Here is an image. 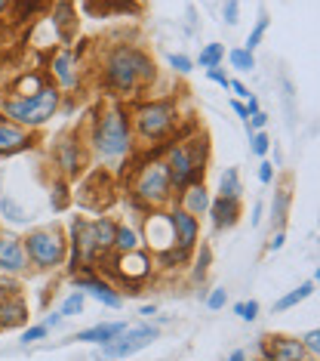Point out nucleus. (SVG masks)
Wrapping results in <instances>:
<instances>
[{
  "instance_id": "ddd939ff",
  "label": "nucleus",
  "mask_w": 320,
  "mask_h": 361,
  "mask_svg": "<svg viewBox=\"0 0 320 361\" xmlns=\"http://www.w3.org/2000/svg\"><path fill=\"white\" fill-rule=\"evenodd\" d=\"M74 287H80L87 297L98 300L102 306H108V309H120L123 306V297L114 290V284L102 281V278H96L93 272H77V275H74Z\"/></svg>"
},
{
  "instance_id": "2eb2a0df",
  "label": "nucleus",
  "mask_w": 320,
  "mask_h": 361,
  "mask_svg": "<svg viewBox=\"0 0 320 361\" xmlns=\"http://www.w3.org/2000/svg\"><path fill=\"white\" fill-rule=\"evenodd\" d=\"M145 241L154 253L167 250L172 244V226H169V216L163 210H151V216L145 219Z\"/></svg>"
},
{
  "instance_id": "aec40b11",
  "label": "nucleus",
  "mask_w": 320,
  "mask_h": 361,
  "mask_svg": "<svg viewBox=\"0 0 320 361\" xmlns=\"http://www.w3.org/2000/svg\"><path fill=\"white\" fill-rule=\"evenodd\" d=\"M53 25L56 31H59L62 44H71L74 31H77V13H74V4L71 0H59L53 10Z\"/></svg>"
},
{
  "instance_id": "c03bdc74",
  "label": "nucleus",
  "mask_w": 320,
  "mask_h": 361,
  "mask_svg": "<svg viewBox=\"0 0 320 361\" xmlns=\"http://www.w3.org/2000/svg\"><path fill=\"white\" fill-rule=\"evenodd\" d=\"M228 90H234L237 99H246V96H250V90H246L243 80H228Z\"/></svg>"
},
{
  "instance_id": "cd10ccee",
  "label": "nucleus",
  "mask_w": 320,
  "mask_h": 361,
  "mask_svg": "<svg viewBox=\"0 0 320 361\" xmlns=\"http://www.w3.org/2000/svg\"><path fill=\"white\" fill-rule=\"evenodd\" d=\"M228 62H231L234 71H252L256 68V56H252V50H246V47H237V50L228 53Z\"/></svg>"
},
{
  "instance_id": "423d86ee",
  "label": "nucleus",
  "mask_w": 320,
  "mask_h": 361,
  "mask_svg": "<svg viewBox=\"0 0 320 361\" xmlns=\"http://www.w3.org/2000/svg\"><path fill=\"white\" fill-rule=\"evenodd\" d=\"M22 247H25V257H28V266L34 272H53V269L65 266V259H68V235H65V228L59 223L37 226L22 238Z\"/></svg>"
},
{
  "instance_id": "8fccbe9b",
  "label": "nucleus",
  "mask_w": 320,
  "mask_h": 361,
  "mask_svg": "<svg viewBox=\"0 0 320 361\" xmlns=\"http://www.w3.org/2000/svg\"><path fill=\"white\" fill-rule=\"evenodd\" d=\"M228 358H231V361H243V358H250V352H246V349H234Z\"/></svg>"
},
{
  "instance_id": "a211bd4d",
  "label": "nucleus",
  "mask_w": 320,
  "mask_h": 361,
  "mask_svg": "<svg viewBox=\"0 0 320 361\" xmlns=\"http://www.w3.org/2000/svg\"><path fill=\"white\" fill-rule=\"evenodd\" d=\"M179 207L188 210L191 216H203L210 207V192H207V185L203 183H191V185H185L182 192H179Z\"/></svg>"
},
{
  "instance_id": "7ed1b4c3",
  "label": "nucleus",
  "mask_w": 320,
  "mask_h": 361,
  "mask_svg": "<svg viewBox=\"0 0 320 361\" xmlns=\"http://www.w3.org/2000/svg\"><path fill=\"white\" fill-rule=\"evenodd\" d=\"M207 164H210L207 133H194V136L182 139V142H172L167 149V158H163V167H167L169 183H172V192H182V188L191 185V183H203Z\"/></svg>"
},
{
  "instance_id": "9d476101",
  "label": "nucleus",
  "mask_w": 320,
  "mask_h": 361,
  "mask_svg": "<svg viewBox=\"0 0 320 361\" xmlns=\"http://www.w3.org/2000/svg\"><path fill=\"white\" fill-rule=\"evenodd\" d=\"M259 355L268 361H302V358H308V352L302 346L299 336L265 334V336H259Z\"/></svg>"
},
{
  "instance_id": "0eeeda50",
  "label": "nucleus",
  "mask_w": 320,
  "mask_h": 361,
  "mask_svg": "<svg viewBox=\"0 0 320 361\" xmlns=\"http://www.w3.org/2000/svg\"><path fill=\"white\" fill-rule=\"evenodd\" d=\"M172 183L163 167V161H148L136 170L133 183H129V204L139 210H163L172 204Z\"/></svg>"
},
{
  "instance_id": "6ab92c4d",
  "label": "nucleus",
  "mask_w": 320,
  "mask_h": 361,
  "mask_svg": "<svg viewBox=\"0 0 320 361\" xmlns=\"http://www.w3.org/2000/svg\"><path fill=\"white\" fill-rule=\"evenodd\" d=\"M123 327H127V322H102V324H93V327H87V331H77L71 336V340H77V343H93V346H102V343H108L114 340Z\"/></svg>"
},
{
  "instance_id": "e433bc0d",
  "label": "nucleus",
  "mask_w": 320,
  "mask_h": 361,
  "mask_svg": "<svg viewBox=\"0 0 320 361\" xmlns=\"http://www.w3.org/2000/svg\"><path fill=\"white\" fill-rule=\"evenodd\" d=\"M46 334H49L46 324H31V327H25V331H22V346H31V343L44 340Z\"/></svg>"
},
{
  "instance_id": "3c124183",
  "label": "nucleus",
  "mask_w": 320,
  "mask_h": 361,
  "mask_svg": "<svg viewBox=\"0 0 320 361\" xmlns=\"http://www.w3.org/2000/svg\"><path fill=\"white\" fill-rule=\"evenodd\" d=\"M142 315H145V318H151V315H158V306H142Z\"/></svg>"
},
{
  "instance_id": "c756f323",
  "label": "nucleus",
  "mask_w": 320,
  "mask_h": 361,
  "mask_svg": "<svg viewBox=\"0 0 320 361\" xmlns=\"http://www.w3.org/2000/svg\"><path fill=\"white\" fill-rule=\"evenodd\" d=\"M265 31H268V13H259V22L252 25V31L246 35V50H256V47L262 44V37H265Z\"/></svg>"
},
{
  "instance_id": "4c0bfd02",
  "label": "nucleus",
  "mask_w": 320,
  "mask_h": 361,
  "mask_svg": "<svg viewBox=\"0 0 320 361\" xmlns=\"http://www.w3.org/2000/svg\"><path fill=\"white\" fill-rule=\"evenodd\" d=\"M302 346H305L308 358H320V331H308L305 336H299Z\"/></svg>"
},
{
  "instance_id": "a19ab883",
  "label": "nucleus",
  "mask_w": 320,
  "mask_h": 361,
  "mask_svg": "<svg viewBox=\"0 0 320 361\" xmlns=\"http://www.w3.org/2000/svg\"><path fill=\"white\" fill-rule=\"evenodd\" d=\"M283 244H286V232H283V228H271V238L265 241V250L274 253V250H281Z\"/></svg>"
},
{
  "instance_id": "20e7f679",
  "label": "nucleus",
  "mask_w": 320,
  "mask_h": 361,
  "mask_svg": "<svg viewBox=\"0 0 320 361\" xmlns=\"http://www.w3.org/2000/svg\"><path fill=\"white\" fill-rule=\"evenodd\" d=\"M59 105H62L59 84H44L34 96H6V99H0V111L10 121H15L19 127L37 130V127H44L49 118H56Z\"/></svg>"
},
{
  "instance_id": "9b49d317",
  "label": "nucleus",
  "mask_w": 320,
  "mask_h": 361,
  "mask_svg": "<svg viewBox=\"0 0 320 361\" xmlns=\"http://www.w3.org/2000/svg\"><path fill=\"white\" fill-rule=\"evenodd\" d=\"M34 145V133L28 127H19L15 121H10L0 111V158H10V154L28 152Z\"/></svg>"
},
{
  "instance_id": "dca6fc26",
  "label": "nucleus",
  "mask_w": 320,
  "mask_h": 361,
  "mask_svg": "<svg viewBox=\"0 0 320 361\" xmlns=\"http://www.w3.org/2000/svg\"><path fill=\"white\" fill-rule=\"evenodd\" d=\"M28 324V302L22 293H6L0 297V331H15Z\"/></svg>"
},
{
  "instance_id": "1a4fd4ad",
  "label": "nucleus",
  "mask_w": 320,
  "mask_h": 361,
  "mask_svg": "<svg viewBox=\"0 0 320 361\" xmlns=\"http://www.w3.org/2000/svg\"><path fill=\"white\" fill-rule=\"evenodd\" d=\"M158 336H160V331L154 324H136V327L127 324L117 336H114V340L102 343V352H98V355H105V358H129V355H136L139 349L151 346Z\"/></svg>"
},
{
  "instance_id": "37998d69",
  "label": "nucleus",
  "mask_w": 320,
  "mask_h": 361,
  "mask_svg": "<svg viewBox=\"0 0 320 361\" xmlns=\"http://www.w3.org/2000/svg\"><path fill=\"white\" fill-rule=\"evenodd\" d=\"M259 183H262V185H271V183H274V164H271V161H262V164H259Z\"/></svg>"
},
{
  "instance_id": "b1692460",
  "label": "nucleus",
  "mask_w": 320,
  "mask_h": 361,
  "mask_svg": "<svg viewBox=\"0 0 320 361\" xmlns=\"http://www.w3.org/2000/svg\"><path fill=\"white\" fill-rule=\"evenodd\" d=\"M136 247H142V238H139L136 228H129L127 223H117V232H114V253H129V250H136Z\"/></svg>"
},
{
  "instance_id": "393cba45",
  "label": "nucleus",
  "mask_w": 320,
  "mask_h": 361,
  "mask_svg": "<svg viewBox=\"0 0 320 361\" xmlns=\"http://www.w3.org/2000/svg\"><path fill=\"white\" fill-rule=\"evenodd\" d=\"M0 216L10 219V223H15V226H25V223L31 219L28 210H25L22 204L13 198V195H4V198H0Z\"/></svg>"
},
{
  "instance_id": "6e6552de",
  "label": "nucleus",
  "mask_w": 320,
  "mask_h": 361,
  "mask_svg": "<svg viewBox=\"0 0 320 361\" xmlns=\"http://www.w3.org/2000/svg\"><path fill=\"white\" fill-rule=\"evenodd\" d=\"M49 158H53V164H56V170H59L62 179H68V183H77V179L89 170V164H93V152H89V142H87L84 133H77V130H68V133H62L53 142V149H49Z\"/></svg>"
},
{
  "instance_id": "49530a36",
  "label": "nucleus",
  "mask_w": 320,
  "mask_h": 361,
  "mask_svg": "<svg viewBox=\"0 0 320 361\" xmlns=\"http://www.w3.org/2000/svg\"><path fill=\"white\" fill-rule=\"evenodd\" d=\"M62 322H65V315H62V312H49V315H46V322H44V324H46V327H59Z\"/></svg>"
},
{
  "instance_id": "473e14b6",
  "label": "nucleus",
  "mask_w": 320,
  "mask_h": 361,
  "mask_svg": "<svg viewBox=\"0 0 320 361\" xmlns=\"http://www.w3.org/2000/svg\"><path fill=\"white\" fill-rule=\"evenodd\" d=\"M250 152L256 154V158H265V154L271 152V136L265 133V130H256V133H250Z\"/></svg>"
},
{
  "instance_id": "bb28decb",
  "label": "nucleus",
  "mask_w": 320,
  "mask_h": 361,
  "mask_svg": "<svg viewBox=\"0 0 320 361\" xmlns=\"http://www.w3.org/2000/svg\"><path fill=\"white\" fill-rule=\"evenodd\" d=\"M225 62V44H207L197 56V65L200 68H212V65H222Z\"/></svg>"
},
{
  "instance_id": "c9c22d12",
  "label": "nucleus",
  "mask_w": 320,
  "mask_h": 361,
  "mask_svg": "<svg viewBox=\"0 0 320 361\" xmlns=\"http://www.w3.org/2000/svg\"><path fill=\"white\" fill-rule=\"evenodd\" d=\"M207 309H212V312H219V309H225V302H228V290L225 287H212V290L207 293Z\"/></svg>"
},
{
  "instance_id": "ea45409f",
  "label": "nucleus",
  "mask_w": 320,
  "mask_h": 361,
  "mask_svg": "<svg viewBox=\"0 0 320 361\" xmlns=\"http://www.w3.org/2000/svg\"><path fill=\"white\" fill-rule=\"evenodd\" d=\"M222 19H225L228 25H237V19H241V4H237V0H225V4H222Z\"/></svg>"
},
{
  "instance_id": "603ef678",
  "label": "nucleus",
  "mask_w": 320,
  "mask_h": 361,
  "mask_svg": "<svg viewBox=\"0 0 320 361\" xmlns=\"http://www.w3.org/2000/svg\"><path fill=\"white\" fill-rule=\"evenodd\" d=\"M10 4H13V0H0V13H4L6 6H10Z\"/></svg>"
},
{
  "instance_id": "a878e982",
  "label": "nucleus",
  "mask_w": 320,
  "mask_h": 361,
  "mask_svg": "<svg viewBox=\"0 0 320 361\" xmlns=\"http://www.w3.org/2000/svg\"><path fill=\"white\" fill-rule=\"evenodd\" d=\"M219 195H225V198H241V195H243L241 170H237V167H228L225 173H222V179H219Z\"/></svg>"
},
{
  "instance_id": "79ce46f5",
  "label": "nucleus",
  "mask_w": 320,
  "mask_h": 361,
  "mask_svg": "<svg viewBox=\"0 0 320 361\" xmlns=\"http://www.w3.org/2000/svg\"><path fill=\"white\" fill-rule=\"evenodd\" d=\"M207 78L212 80V84H219L222 90H228V80H231V78H228V71L222 68V65H212V68H207Z\"/></svg>"
},
{
  "instance_id": "7c9ffc66",
  "label": "nucleus",
  "mask_w": 320,
  "mask_h": 361,
  "mask_svg": "<svg viewBox=\"0 0 320 361\" xmlns=\"http://www.w3.org/2000/svg\"><path fill=\"white\" fill-rule=\"evenodd\" d=\"M68 179H62L59 176V183H56V188H53V195H49V204H53V210H65V207H68V198H71V195H68Z\"/></svg>"
},
{
  "instance_id": "de8ad7c7",
  "label": "nucleus",
  "mask_w": 320,
  "mask_h": 361,
  "mask_svg": "<svg viewBox=\"0 0 320 361\" xmlns=\"http://www.w3.org/2000/svg\"><path fill=\"white\" fill-rule=\"evenodd\" d=\"M262 223V201L252 204V216H250V226H259Z\"/></svg>"
},
{
  "instance_id": "09e8293b",
  "label": "nucleus",
  "mask_w": 320,
  "mask_h": 361,
  "mask_svg": "<svg viewBox=\"0 0 320 361\" xmlns=\"http://www.w3.org/2000/svg\"><path fill=\"white\" fill-rule=\"evenodd\" d=\"M231 109H234L237 118H243V121H246V105H243L241 99H234V102H231Z\"/></svg>"
},
{
  "instance_id": "c85d7f7f",
  "label": "nucleus",
  "mask_w": 320,
  "mask_h": 361,
  "mask_svg": "<svg viewBox=\"0 0 320 361\" xmlns=\"http://www.w3.org/2000/svg\"><path fill=\"white\" fill-rule=\"evenodd\" d=\"M84 306H87V293L80 290V287H74V293H71V297L62 302V315H65V318L80 315V312H84Z\"/></svg>"
},
{
  "instance_id": "a18cd8bd",
  "label": "nucleus",
  "mask_w": 320,
  "mask_h": 361,
  "mask_svg": "<svg viewBox=\"0 0 320 361\" xmlns=\"http://www.w3.org/2000/svg\"><path fill=\"white\" fill-rule=\"evenodd\" d=\"M6 293H19V284L10 278H0V297H6Z\"/></svg>"
},
{
  "instance_id": "f257e3e1",
  "label": "nucleus",
  "mask_w": 320,
  "mask_h": 361,
  "mask_svg": "<svg viewBox=\"0 0 320 361\" xmlns=\"http://www.w3.org/2000/svg\"><path fill=\"white\" fill-rule=\"evenodd\" d=\"M158 78V65L142 47L117 44L105 53L102 59V87L108 90L111 99H127L148 90Z\"/></svg>"
},
{
  "instance_id": "58836bf2",
  "label": "nucleus",
  "mask_w": 320,
  "mask_h": 361,
  "mask_svg": "<svg viewBox=\"0 0 320 361\" xmlns=\"http://www.w3.org/2000/svg\"><path fill=\"white\" fill-rule=\"evenodd\" d=\"M169 65H172V71H179V75H188V71L194 68V59L191 56H185V53H172Z\"/></svg>"
},
{
  "instance_id": "f8f14e48",
  "label": "nucleus",
  "mask_w": 320,
  "mask_h": 361,
  "mask_svg": "<svg viewBox=\"0 0 320 361\" xmlns=\"http://www.w3.org/2000/svg\"><path fill=\"white\" fill-rule=\"evenodd\" d=\"M0 272L4 275H25L28 257H25L22 238L13 232H0Z\"/></svg>"
},
{
  "instance_id": "2f4dec72",
  "label": "nucleus",
  "mask_w": 320,
  "mask_h": 361,
  "mask_svg": "<svg viewBox=\"0 0 320 361\" xmlns=\"http://www.w3.org/2000/svg\"><path fill=\"white\" fill-rule=\"evenodd\" d=\"M210 262H212L210 244H200V253H197V259H194V281H203V278H207Z\"/></svg>"
},
{
  "instance_id": "72a5a7b5",
  "label": "nucleus",
  "mask_w": 320,
  "mask_h": 361,
  "mask_svg": "<svg viewBox=\"0 0 320 361\" xmlns=\"http://www.w3.org/2000/svg\"><path fill=\"white\" fill-rule=\"evenodd\" d=\"M44 87V80H40L37 75H28V78H22L19 84H15V90H13V96H34L37 90Z\"/></svg>"
},
{
  "instance_id": "f704fd0d",
  "label": "nucleus",
  "mask_w": 320,
  "mask_h": 361,
  "mask_svg": "<svg viewBox=\"0 0 320 361\" xmlns=\"http://www.w3.org/2000/svg\"><path fill=\"white\" fill-rule=\"evenodd\" d=\"M234 315L243 318V322H256V318H259V302H256V300L234 302Z\"/></svg>"
},
{
  "instance_id": "412c9836",
  "label": "nucleus",
  "mask_w": 320,
  "mask_h": 361,
  "mask_svg": "<svg viewBox=\"0 0 320 361\" xmlns=\"http://www.w3.org/2000/svg\"><path fill=\"white\" fill-rule=\"evenodd\" d=\"M89 223V235H93L96 247L102 250V257H108L111 247H114V232H117V223L111 216H96V219H87Z\"/></svg>"
},
{
  "instance_id": "4be33fe9",
  "label": "nucleus",
  "mask_w": 320,
  "mask_h": 361,
  "mask_svg": "<svg viewBox=\"0 0 320 361\" xmlns=\"http://www.w3.org/2000/svg\"><path fill=\"white\" fill-rule=\"evenodd\" d=\"M290 204H293V188L290 183L277 185L274 204H271V228H286V216H290Z\"/></svg>"
},
{
  "instance_id": "5701e85b",
  "label": "nucleus",
  "mask_w": 320,
  "mask_h": 361,
  "mask_svg": "<svg viewBox=\"0 0 320 361\" xmlns=\"http://www.w3.org/2000/svg\"><path fill=\"white\" fill-rule=\"evenodd\" d=\"M314 287H317V281L311 278V281H305V284H299L295 290H290V293H283L281 300H274V312H290L293 306H299V302H305L311 293H314Z\"/></svg>"
},
{
  "instance_id": "39448f33",
  "label": "nucleus",
  "mask_w": 320,
  "mask_h": 361,
  "mask_svg": "<svg viewBox=\"0 0 320 361\" xmlns=\"http://www.w3.org/2000/svg\"><path fill=\"white\" fill-rule=\"evenodd\" d=\"M176 124H179L176 99H151L129 111V130H133V139H139L142 145H158L163 139H169Z\"/></svg>"
},
{
  "instance_id": "4468645a",
  "label": "nucleus",
  "mask_w": 320,
  "mask_h": 361,
  "mask_svg": "<svg viewBox=\"0 0 320 361\" xmlns=\"http://www.w3.org/2000/svg\"><path fill=\"white\" fill-rule=\"evenodd\" d=\"M207 213L212 216V228L225 232V228H234L237 223H241L243 204H241V198H225V195H219V198H210Z\"/></svg>"
},
{
  "instance_id": "f03ea898",
  "label": "nucleus",
  "mask_w": 320,
  "mask_h": 361,
  "mask_svg": "<svg viewBox=\"0 0 320 361\" xmlns=\"http://www.w3.org/2000/svg\"><path fill=\"white\" fill-rule=\"evenodd\" d=\"M89 152L98 161H120L133 152V130H129V111L120 105V99L105 102L102 109L93 114L87 133Z\"/></svg>"
},
{
  "instance_id": "f3484780",
  "label": "nucleus",
  "mask_w": 320,
  "mask_h": 361,
  "mask_svg": "<svg viewBox=\"0 0 320 361\" xmlns=\"http://www.w3.org/2000/svg\"><path fill=\"white\" fill-rule=\"evenodd\" d=\"M53 78H56V84H59V90L80 87V62L71 50H62L53 56Z\"/></svg>"
}]
</instances>
